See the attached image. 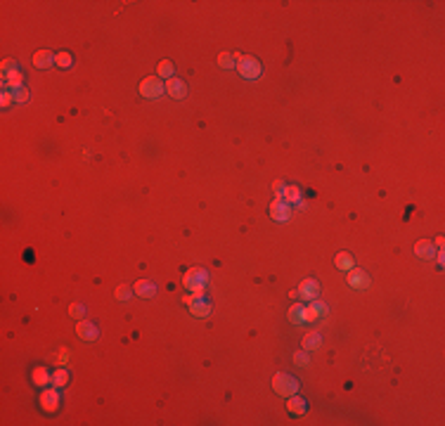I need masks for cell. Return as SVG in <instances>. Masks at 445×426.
Wrapping results in <instances>:
<instances>
[{
  "label": "cell",
  "mask_w": 445,
  "mask_h": 426,
  "mask_svg": "<svg viewBox=\"0 0 445 426\" xmlns=\"http://www.w3.org/2000/svg\"><path fill=\"white\" fill-rule=\"evenodd\" d=\"M182 284H185V289H190L192 294L204 296V291H206V287H209V272L204 270V268H192V270L185 272Z\"/></svg>",
  "instance_id": "1"
},
{
  "label": "cell",
  "mask_w": 445,
  "mask_h": 426,
  "mask_svg": "<svg viewBox=\"0 0 445 426\" xmlns=\"http://www.w3.org/2000/svg\"><path fill=\"white\" fill-rule=\"evenodd\" d=\"M235 66H237V71L242 73V78H246V81H256V78H261V73H263L261 62H258L256 57H249V54H239Z\"/></svg>",
  "instance_id": "2"
},
{
  "label": "cell",
  "mask_w": 445,
  "mask_h": 426,
  "mask_svg": "<svg viewBox=\"0 0 445 426\" xmlns=\"http://www.w3.org/2000/svg\"><path fill=\"white\" fill-rule=\"evenodd\" d=\"M273 389L277 396H284V398H289L294 393H299V381L294 379L291 374L287 372H277L273 377Z\"/></svg>",
  "instance_id": "3"
},
{
  "label": "cell",
  "mask_w": 445,
  "mask_h": 426,
  "mask_svg": "<svg viewBox=\"0 0 445 426\" xmlns=\"http://www.w3.org/2000/svg\"><path fill=\"white\" fill-rule=\"evenodd\" d=\"M166 90V85L161 78H156V76H147L145 81H140V95L147 97V100H156V97H161Z\"/></svg>",
  "instance_id": "4"
},
{
  "label": "cell",
  "mask_w": 445,
  "mask_h": 426,
  "mask_svg": "<svg viewBox=\"0 0 445 426\" xmlns=\"http://www.w3.org/2000/svg\"><path fill=\"white\" fill-rule=\"evenodd\" d=\"M348 284H351L355 291H365V289H370L372 277L365 270H360V268H353V270H348Z\"/></svg>",
  "instance_id": "5"
},
{
  "label": "cell",
  "mask_w": 445,
  "mask_h": 426,
  "mask_svg": "<svg viewBox=\"0 0 445 426\" xmlns=\"http://www.w3.org/2000/svg\"><path fill=\"white\" fill-rule=\"evenodd\" d=\"M40 408L45 410V412H57V408H59V391H57V386L43 389V393H40Z\"/></svg>",
  "instance_id": "6"
},
{
  "label": "cell",
  "mask_w": 445,
  "mask_h": 426,
  "mask_svg": "<svg viewBox=\"0 0 445 426\" xmlns=\"http://www.w3.org/2000/svg\"><path fill=\"white\" fill-rule=\"evenodd\" d=\"M296 294H299V299H303V301H315V299H318V294H320V284H318V280H313V277L303 280V282L299 284Z\"/></svg>",
  "instance_id": "7"
},
{
  "label": "cell",
  "mask_w": 445,
  "mask_h": 426,
  "mask_svg": "<svg viewBox=\"0 0 445 426\" xmlns=\"http://www.w3.org/2000/svg\"><path fill=\"white\" fill-rule=\"evenodd\" d=\"M327 315V306L322 303V301H310V306L303 308V322H315V320L325 318Z\"/></svg>",
  "instance_id": "8"
},
{
  "label": "cell",
  "mask_w": 445,
  "mask_h": 426,
  "mask_svg": "<svg viewBox=\"0 0 445 426\" xmlns=\"http://www.w3.org/2000/svg\"><path fill=\"white\" fill-rule=\"evenodd\" d=\"M270 216H273V220H277V223H287L291 218V206L284 199H275L273 204H270Z\"/></svg>",
  "instance_id": "9"
},
{
  "label": "cell",
  "mask_w": 445,
  "mask_h": 426,
  "mask_svg": "<svg viewBox=\"0 0 445 426\" xmlns=\"http://www.w3.org/2000/svg\"><path fill=\"white\" fill-rule=\"evenodd\" d=\"M2 83H5V88L7 90H19V88H24V73L19 71L17 66L14 69H9V71H2Z\"/></svg>",
  "instance_id": "10"
},
{
  "label": "cell",
  "mask_w": 445,
  "mask_h": 426,
  "mask_svg": "<svg viewBox=\"0 0 445 426\" xmlns=\"http://www.w3.org/2000/svg\"><path fill=\"white\" fill-rule=\"evenodd\" d=\"M166 85V92L171 95L173 100H185L187 97V85H185V81H180V78H168V81L164 83Z\"/></svg>",
  "instance_id": "11"
},
{
  "label": "cell",
  "mask_w": 445,
  "mask_h": 426,
  "mask_svg": "<svg viewBox=\"0 0 445 426\" xmlns=\"http://www.w3.org/2000/svg\"><path fill=\"white\" fill-rule=\"evenodd\" d=\"M76 334L81 336L83 341H95V339L100 336V332H97V327L92 325V322H85V320H81V322L76 325Z\"/></svg>",
  "instance_id": "12"
},
{
  "label": "cell",
  "mask_w": 445,
  "mask_h": 426,
  "mask_svg": "<svg viewBox=\"0 0 445 426\" xmlns=\"http://www.w3.org/2000/svg\"><path fill=\"white\" fill-rule=\"evenodd\" d=\"M31 381L36 386H40V389H45L47 384H52V374H50V370H47L45 365H38L36 370L31 372Z\"/></svg>",
  "instance_id": "13"
},
{
  "label": "cell",
  "mask_w": 445,
  "mask_h": 426,
  "mask_svg": "<svg viewBox=\"0 0 445 426\" xmlns=\"http://www.w3.org/2000/svg\"><path fill=\"white\" fill-rule=\"evenodd\" d=\"M415 254H417L419 258L429 261V258H434V256H436V244H434L431 239H419L417 244H415Z\"/></svg>",
  "instance_id": "14"
},
{
  "label": "cell",
  "mask_w": 445,
  "mask_h": 426,
  "mask_svg": "<svg viewBox=\"0 0 445 426\" xmlns=\"http://www.w3.org/2000/svg\"><path fill=\"white\" fill-rule=\"evenodd\" d=\"M133 291H135L137 296H142V299H152L156 294V284L149 280H137L135 284H133Z\"/></svg>",
  "instance_id": "15"
},
{
  "label": "cell",
  "mask_w": 445,
  "mask_h": 426,
  "mask_svg": "<svg viewBox=\"0 0 445 426\" xmlns=\"http://www.w3.org/2000/svg\"><path fill=\"white\" fill-rule=\"evenodd\" d=\"M52 64H55L52 50H38V52L33 54V66H36V69H47V66H52Z\"/></svg>",
  "instance_id": "16"
},
{
  "label": "cell",
  "mask_w": 445,
  "mask_h": 426,
  "mask_svg": "<svg viewBox=\"0 0 445 426\" xmlns=\"http://www.w3.org/2000/svg\"><path fill=\"white\" fill-rule=\"evenodd\" d=\"M190 313L194 315V318H209L211 315V303L209 301H204V296H201V299H197L190 306Z\"/></svg>",
  "instance_id": "17"
},
{
  "label": "cell",
  "mask_w": 445,
  "mask_h": 426,
  "mask_svg": "<svg viewBox=\"0 0 445 426\" xmlns=\"http://www.w3.org/2000/svg\"><path fill=\"white\" fill-rule=\"evenodd\" d=\"M301 346H303L306 351H318L320 346H322V336H320L318 332H308V334L303 336V341H301Z\"/></svg>",
  "instance_id": "18"
},
{
  "label": "cell",
  "mask_w": 445,
  "mask_h": 426,
  "mask_svg": "<svg viewBox=\"0 0 445 426\" xmlns=\"http://www.w3.org/2000/svg\"><path fill=\"white\" fill-rule=\"evenodd\" d=\"M287 408H289V412H291V415H303L308 405H306V400H303V398H299V396L294 393V396H289V403H287Z\"/></svg>",
  "instance_id": "19"
},
{
  "label": "cell",
  "mask_w": 445,
  "mask_h": 426,
  "mask_svg": "<svg viewBox=\"0 0 445 426\" xmlns=\"http://www.w3.org/2000/svg\"><path fill=\"white\" fill-rule=\"evenodd\" d=\"M280 199H284L287 204H299V201H301V190L296 187V185H287Z\"/></svg>",
  "instance_id": "20"
},
{
  "label": "cell",
  "mask_w": 445,
  "mask_h": 426,
  "mask_svg": "<svg viewBox=\"0 0 445 426\" xmlns=\"http://www.w3.org/2000/svg\"><path fill=\"white\" fill-rule=\"evenodd\" d=\"M336 268H339V270H353L355 268V261H353V256L348 254V251H341V254L336 256Z\"/></svg>",
  "instance_id": "21"
},
{
  "label": "cell",
  "mask_w": 445,
  "mask_h": 426,
  "mask_svg": "<svg viewBox=\"0 0 445 426\" xmlns=\"http://www.w3.org/2000/svg\"><path fill=\"white\" fill-rule=\"evenodd\" d=\"M69 379H71V377H69V372H66L64 367H59V370L52 372V386H57V389H64V386L69 384Z\"/></svg>",
  "instance_id": "22"
},
{
  "label": "cell",
  "mask_w": 445,
  "mask_h": 426,
  "mask_svg": "<svg viewBox=\"0 0 445 426\" xmlns=\"http://www.w3.org/2000/svg\"><path fill=\"white\" fill-rule=\"evenodd\" d=\"M289 322L291 325H303V306L301 303H294L289 308Z\"/></svg>",
  "instance_id": "23"
},
{
  "label": "cell",
  "mask_w": 445,
  "mask_h": 426,
  "mask_svg": "<svg viewBox=\"0 0 445 426\" xmlns=\"http://www.w3.org/2000/svg\"><path fill=\"white\" fill-rule=\"evenodd\" d=\"M55 64L59 66V69H69V66L73 64L71 52H66V50H64V52H57L55 54Z\"/></svg>",
  "instance_id": "24"
},
{
  "label": "cell",
  "mask_w": 445,
  "mask_h": 426,
  "mask_svg": "<svg viewBox=\"0 0 445 426\" xmlns=\"http://www.w3.org/2000/svg\"><path fill=\"white\" fill-rule=\"evenodd\" d=\"M156 71H159V78H173V64L168 62V59H164V62H159V66H156Z\"/></svg>",
  "instance_id": "25"
},
{
  "label": "cell",
  "mask_w": 445,
  "mask_h": 426,
  "mask_svg": "<svg viewBox=\"0 0 445 426\" xmlns=\"http://www.w3.org/2000/svg\"><path fill=\"white\" fill-rule=\"evenodd\" d=\"M294 363L299 365V367H308V365H310L308 351H306V348H301V351H296V353H294Z\"/></svg>",
  "instance_id": "26"
},
{
  "label": "cell",
  "mask_w": 445,
  "mask_h": 426,
  "mask_svg": "<svg viewBox=\"0 0 445 426\" xmlns=\"http://www.w3.org/2000/svg\"><path fill=\"white\" fill-rule=\"evenodd\" d=\"M218 64L223 66V69H232L237 62H235V57H232L230 52H220L218 54Z\"/></svg>",
  "instance_id": "27"
},
{
  "label": "cell",
  "mask_w": 445,
  "mask_h": 426,
  "mask_svg": "<svg viewBox=\"0 0 445 426\" xmlns=\"http://www.w3.org/2000/svg\"><path fill=\"white\" fill-rule=\"evenodd\" d=\"M116 301H128L130 296H133V287H126V284H121V287H116Z\"/></svg>",
  "instance_id": "28"
},
{
  "label": "cell",
  "mask_w": 445,
  "mask_h": 426,
  "mask_svg": "<svg viewBox=\"0 0 445 426\" xmlns=\"http://www.w3.org/2000/svg\"><path fill=\"white\" fill-rule=\"evenodd\" d=\"M69 315L76 318V320H81L83 315H85V306H81V303H71V306H69Z\"/></svg>",
  "instance_id": "29"
},
{
  "label": "cell",
  "mask_w": 445,
  "mask_h": 426,
  "mask_svg": "<svg viewBox=\"0 0 445 426\" xmlns=\"http://www.w3.org/2000/svg\"><path fill=\"white\" fill-rule=\"evenodd\" d=\"M12 102H14V92H12V90H5L2 95H0V107H2V109H7Z\"/></svg>",
  "instance_id": "30"
},
{
  "label": "cell",
  "mask_w": 445,
  "mask_h": 426,
  "mask_svg": "<svg viewBox=\"0 0 445 426\" xmlns=\"http://www.w3.org/2000/svg\"><path fill=\"white\" fill-rule=\"evenodd\" d=\"M14 102H17V104L28 102V90H26V88H19V90H14Z\"/></svg>",
  "instance_id": "31"
},
{
  "label": "cell",
  "mask_w": 445,
  "mask_h": 426,
  "mask_svg": "<svg viewBox=\"0 0 445 426\" xmlns=\"http://www.w3.org/2000/svg\"><path fill=\"white\" fill-rule=\"evenodd\" d=\"M284 187H287V185H284V182H282V180H273V190H275V194H277V199H280V197H282V192H284Z\"/></svg>",
  "instance_id": "32"
},
{
  "label": "cell",
  "mask_w": 445,
  "mask_h": 426,
  "mask_svg": "<svg viewBox=\"0 0 445 426\" xmlns=\"http://www.w3.org/2000/svg\"><path fill=\"white\" fill-rule=\"evenodd\" d=\"M197 299H201L199 294H185V296H182V301H185V306H192V303H194V301Z\"/></svg>",
  "instance_id": "33"
},
{
  "label": "cell",
  "mask_w": 445,
  "mask_h": 426,
  "mask_svg": "<svg viewBox=\"0 0 445 426\" xmlns=\"http://www.w3.org/2000/svg\"><path fill=\"white\" fill-rule=\"evenodd\" d=\"M14 69V59H2V71H9Z\"/></svg>",
  "instance_id": "34"
},
{
  "label": "cell",
  "mask_w": 445,
  "mask_h": 426,
  "mask_svg": "<svg viewBox=\"0 0 445 426\" xmlns=\"http://www.w3.org/2000/svg\"><path fill=\"white\" fill-rule=\"evenodd\" d=\"M436 246H438V249H443V246H445V239H443V237H438V239H436Z\"/></svg>",
  "instance_id": "35"
}]
</instances>
